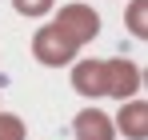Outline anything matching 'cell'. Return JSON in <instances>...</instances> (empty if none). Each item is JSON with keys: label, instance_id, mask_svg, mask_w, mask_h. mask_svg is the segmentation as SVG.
<instances>
[{"label": "cell", "instance_id": "obj_3", "mask_svg": "<svg viewBox=\"0 0 148 140\" xmlns=\"http://www.w3.org/2000/svg\"><path fill=\"white\" fill-rule=\"evenodd\" d=\"M140 84H144L140 64H132V60H124V56L104 60V96H112V100H132V96L140 92Z\"/></svg>", "mask_w": 148, "mask_h": 140}, {"label": "cell", "instance_id": "obj_8", "mask_svg": "<svg viewBox=\"0 0 148 140\" xmlns=\"http://www.w3.org/2000/svg\"><path fill=\"white\" fill-rule=\"evenodd\" d=\"M24 136H28L24 120L16 112H0V140H24Z\"/></svg>", "mask_w": 148, "mask_h": 140}, {"label": "cell", "instance_id": "obj_1", "mask_svg": "<svg viewBox=\"0 0 148 140\" xmlns=\"http://www.w3.org/2000/svg\"><path fill=\"white\" fill-rule=\"evenodd\" d=\"M76 52L80 48L56 28V24H44V28H36V36H32V56L44 64V68H64V64H72Z\"/></svg>", "mask_w": 148, "mask_h": 140}, {"label": "cell", "instance_id": "obj_5", "mask_svg": "<svg viewBox=\"0 0 148 140\" xmlns=\"http://www.w3.org/2000/svg\"><path fill=\"white\" fill-rule=\"evenodd\" d=\"M72 136L76 140H116V128H112V116L100 112V108H80L72 120Z\"/></svg>", "mask_w": 148, "mask_h": 140}, {"label": "cell", "instance_id": "obj_2", "mask_svg": "<svg viewBox=\"0 0 148 140\" xmlns=\"http://www.w3.org/2000/svg\"><path fill=\"white\" fill-rule=\"evenodd\" d=\"M52 24H56L76 48H84L88 40H96V32H100V12L88 8V4H64V8H56V20Z\"/></svg>", "mask_w": 148, "mask_h": 140}, {"label": "cell", "instance_id": "obj_7", "mask_svg": "<svg viewBox=\"0 0 148 140\" xmlns=\"http://www.w3.org/2000/svg\"><path fill=\"white\" fill-rule=\"evenodd\" d=\"M124 24H128V32H132L136 40H144L148 36V0H132V4L124 8Z\"/></svg>", "mask_w": 148, "mask_h": 140}, {"label": "cell", "instance_id": "obj_4", "mask_svg": "<svg viewBox=\"0 0 148 140\" xmlns=\"http://www.w3.org/2000/svg\"><path fill=\"white\" fill-rule=\"evenodd\" d=\"M112 128L128 140H148V104L140 96H132V100H124L116 120H112Z\"/></svg>", "mask_w": 148, "mask_h": 140}, {"label": "cell", "instance_id": "obj_9", "mask_svg": "<svg viewBox=\"0 0 148 140\" xmlns=\"http://www.w3.org/2000/svg\"><path fill=\"white\" fill-rule=\"evenodd\" d=\"M12 8L20 16H48L52 8H56V0H12Z\"/></svg>", "mask_w": 148, "mask_h": 140}, {"label": "cell", "instance_id": "obj_6", "mask_svg": "<svg viewBox=\"0 0 148 140\" xmlns=\"http://www.w3.org/2000/svg\"><path fill=\"white\" fill-rule=\"evenodd\" d=\"M72 88L84 100L104 96V60H72Z\"/></svg>", "mask_w": 148, "mask_h": 140}]
</instances>
